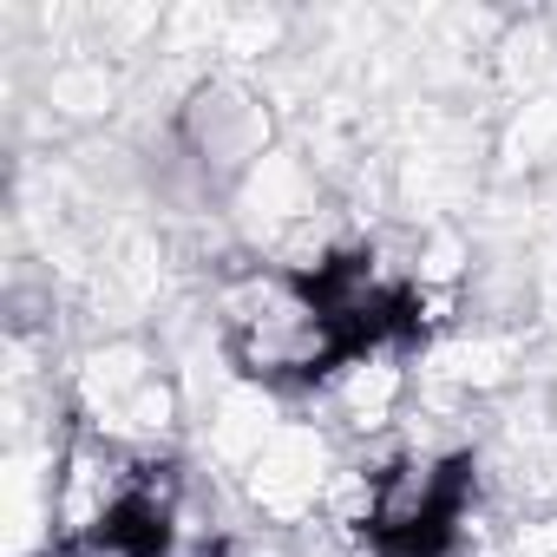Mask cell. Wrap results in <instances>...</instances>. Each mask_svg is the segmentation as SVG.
<instances>
[{
	"label": "cell",
	"mask_w": 557,
	"mask_h": 557,
	"mask_svg": "<svg viewBox=\"0 0 557 557\" xmlns=\"http://www.w3.org/2000/svg\"><path fill=\"white\" fill-rule=\"evenodd\" d=\"M342 446L322 420H283L243 466V505L269 524V531H302L322 518L329 505V485L342 472Z\"/></svg>",
	"instance_id": "cell-2"
},
{
	"label": "cell",
	"mask_w": 557,
	"mask_h": 557,
	"mask_svg": "<svg viewBox=\"0 0 557 557\" xmlns=\"http://www.w3.org/2000/svg\"><path fill=\"white\" fill-rule=\"evenodd\" d=\"M177 151L230 197L269 151H275V119L262 106V92H249L243 79H203L190 86V99L171 119Z\"/></svg>",
	"instance_id": "cell-3"
},
{
	"label": "cell",
	"mask_w": 557,
	"mask_h": 557,
	"mask_svg": "<svg viewBox=\"0 0 557 557\" xmlns=\"http://www.w3.org/2000/svg\"><path fill=\"white\" fill-rule=\"evenodd\" d=\"M210 322H216L230 374L269 394H322L329 374L355 355L302 275L256 262V256H230L216 269Z\"/></svg>",
	"instance_id": "cell-1"
},
{
	"label": "cell",
	"mask_w": 557,
	"mask_h": 557,
	"mask_svg": "<svg viewBox=\"0 0 557 557\" xmlns=\"http://www.w3.org/2000/svg\"><path fill=\"white\" fill-rule=\"evenodd\" d=\"M413 342H368L355 348L329 387H322V413H329V433L348 440L355 453L361 446H387L407 420V400H413Z\"/></svg>",
	"instance_id": "cell-4"
},
{
	"label": "cell",
	"mask_w": 557,
	"mask_h": 557,
	"mask_svg": "<svg viewBox=\"0 0 557 557\" xmlns=\"http://www.w3.org/2000/svg\"><path fill=\"white\" fill-rule=\"evenodd\" d=\"M53 106H60V112H99V106H112V73H106L99 60L53 73Z\"/></svg>",
	"instance_id": "cell-5"
}]
</instances>
